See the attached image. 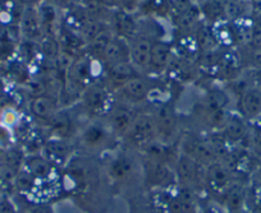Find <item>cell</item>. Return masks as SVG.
<instances>
[{"label": "cell", "mask_w": 261, "mask_h": 213, "mask_svg": "<svg viewBox=\"0 0 261 213\" xmlns=\"http://www.w3.org/2000/svg\"><path fill=\"white\" fill-rule=\"evenodd\" d=\"M156 139L164 144L174 146L180 137L177 112L170 104H159L151 112Z\"/></svg>", "instance_id": "cell-1"}, {"label": "cell", "mask_w": 261, "mask_h": 213, "mask_svg": "<svg viewBox=\"0 0 261 213\" xmlns=\"http://www.w3.org/2000/svg\"><path fill=\"white\" fill-rule=\"evenodd\" d=\"M179 152L191 157L193 161L204 167H207L213 162L219 161L217 154L210 144L207 135L185 133L180 135Z\"/></svg>", "instance_id": "cell-2"}, {"label": "cell", "mask_w": 261, "mask_h": 213, "mask_svg": "<svg viewBox=\"0 0 261 213\" xmlns=\"http://www.w3.org/2000/svg\"><path fill=\"white\" fill-rule=\"evenodd\" d=\"M173 169H174L175 182L178 187L192 189L197 193L199 190H204V177L206 167L201 166L193 161L191 157L179 152V156L174 162Z\"/></svg>", "instance_id": "cell-3"}, {"label": "cell", "mask_w": 261, "mask_h": 213, "mask_svg": "<svg viewBox=\"0 0 261 213\" xmlns=\"http://www.w3.org/2000/svg\"><path fill=\"white\" fill-rule=\"evenodd\" d=\"M112 97L113 94L107 84L92 82L84 89L80 99H81V104L85 112L89 116L97 117L100 115L108 114L113 105L110 101Z\"/></svg>", "instance_id": "cell-4"}, {"label": "cell", "mask_w": 261, "mask_h": 213, "mask_svg": "<svg viewBox=\"0 0 261 213\" xmlns=\"http://www.w3.org/2000/svg\"><path fill=\"white\" fill-rule=\"evenodd\" d=\"M234 181V175L224 162L215 161L205 169L204 190L212 195L214 202H218Z\"/></svg>", "instance_id": "cell-5"}, {"label": "cell", "mask_w": 261, "mask_h": 213, "mask_svg": "<svg viewBox=\"0 0 261 213\" xmlns=\"http://www.w3.org/2000/svg\"><path fill=\"white\" fill-rule=\"evenodd\" d=\"M123 139L127 142L129 146L139 148L141 151L144 147L150 144L156 139V130H155L154 119H152L151 112H137L134 123L130 125L129 130L124 135Z\"/></svg>", "instance_id": "cell-6"}, {"label": "cell", "mask_w": 261, "mask_h": 213, "mask_svg": "<svg viewBox=\"0 0 261 213\" xmlns=\"http://www.w3.org/2000/svg\"><path fill=\"white\" fill-rule=\"evenodd\" d=\"M142 170H144V181L151 189H167L177 185L174 169L172 165L145 159Z\"/></svg>", "instance_id": "cell-7"}, {"label": "cell", "mask_w": 261, "mask_h": 213, "mask_svg": "<svg viewBox=\"0 0 261 213\" xmlns=\"http://www.w3.org/2000/svg\"><path fill=\"white\" fill-rule=\"evenodd\" d=\"M151 89L152 86L149 79L145 78L144 76H139L113 92V97H114V101L136 106L149 99Z\"/></svg>", "instance_id": "cell-8"}, {"label": "cell", "mask_w": 261, "mask_h": 213, "mask_svg": "<svg viewBox=\"0 0 261 213\" xmlns=\"http://www.w3.org/2000/svg\"><path fill=\"white\" fill-rule=\"evenodd\" d=\"M108 127L115 138L123 139L130 125L134 123L137 112L135 106L123 104V102L114 101L112 107L108 111Z\"/></svg>", "instance_id": "cell-9"}, {"label": "cell", "mask_w": 261, "mask_h": 213, "mask_svg": "<svg viewBox=\"0 0 261 213\" xmlns=\"http://www.w3.org/2000/svg\"><path fill=\"white\" fill-rule=\"evenodd\" d=\"M219 132L230 147H245L246 148L251 135V124L241 115L233 111L230 112L227 121Z\"/></svg>", "instance_id": "cell-10"}, {"label": "cell", "mask_w": 261, "mask_h": 213, "mask_svg": "<svg viewBox=\"0 0 261 213\" xmlns=\"http://www.w3.org/2000/svg\"><path fill=\"white\" fill-rule=\"evenodd\" d=\"M92 76V57L89 55H82L72 62L71 67L67 70L65 81L68 87L74 92H80V96L89 84H91Z\"/></svg>", "instance_id": "cell-11"}, {"label": "cell", "mask_w": 261, "mask_h": 213, "mask_svg": "<svg viewBox=\"0 0 261 213\" xmlns=\"http://www.w3.org/2000/svg\"><path fill=\"white\" fill-rule=\"evenodd\" d=\"M128 42H129V62L142 76H145L149 68L154 39L150 35L139 31L136 36L128 40Z\"/></svg>", "instance_id": "cell-12"}, {"label": "cell", "mask_w": 261, "mask_h": 213, "mask_svg": "<svg viewBox=\"0 0 261 213\" xmlns=\"http://www.w3.org/2000/svg\"><path fill=\"white\" fill-rule=\"evenodd\" d=\"M250 187L248 182L236 180L227 192L222 195L218 203L227 213H237L243 209H250Z\"/></svg>", "instance_id": "cell-13"}, {"label": "cell", "mask_w": 261, "mask_h": 213, "mask_svg": "<svg viewBox=\"0 0 261 213\" xmlns=\"http://www.w3.org/2000/svg\"><path fill=\"white\" fill-rule=\"evenodd\" d=\"M173 46L167 41L154 40L146 76H160L169 69L173 62Z\"/></svg>", "instance_id": "cell-14"}, {"label": "cell", "mask_w": 261, "mask_h": 213, "mask_svg": "<svg viewBox=\"0 0 261 213\" xmlns=\"http://www.w3.org/2000/svg\"><path fill=\"white\" fill-rule=\"evenodd\" d=\"M234 105V111L251 124L261 115V89L256 86L250 87L236 100Z\"/></svg>", "instance_id": "cell-15"}, {"label": "cell", "mask_w": 261, "mask_h": 213, "mask_svg": "<svg viewBox=\"0 0 261 213\" xmlns=\"http://www.w3.org/2000/svg\"><path fill=\"white\" fill-rule=\"evenodd\" d=\"M105 68V78H107V86L110 91H117L119 87L127 83L132 78L142 76L139 70L132 65L130 62H120L117 64L108 65Z\"/></svg>", "instance_id": "cell-16"}, {"label": "cell", "mask_w": 261, "mask_h": 213, "mask_svg": "<svg viewBox=\"0 0 261 213\" xmlns=\"http://www.w3.org/2000/svg\"><path fill=\"white\" fill-rule=\"evenodd\" d=\"M19 34L26 41L37 42L41 41L45 36L44 29H42L41 22H40L39 13H37L36 7H26L23 9L19 18Z\"/></svg>", "instance_id": "cell-17"}, {"label": "cell", "mask_w": 261, "mask_h": 213, "mask_svg": "<svg viewBox=\"0 0 261 213\" xmlns=\"http://www.w3.org/2000/svg\"><path fill=\"white\" fill-rule=\"evenodd\" d=\"M109 137H114L108 125L92 123L82 129L81 143L87 149H102L108 144Z\"/></svg>", "instance_id": "cell-18"}, {"label": "cell", "mask_w": 261, "mask_h": 213, "mask_svg": "<svg viewBox=\"0 0 261 213\" xmlns=\"http://www.w3.org/2000/svg\"><path fill=\"white\" fill-rule=\"evenodd\" d=\"M110 27L115 36L123 37L125 40H130L139 34V22L134 13L118 9L113 12V18L110 19Z\"/></svg>", "instance_id": "cell-19"}, {"label": "cell", "mask_w": 261, "mask_h": 213, "mask_svg": "<svg viewBox=\"0 0 261 213\" xmlns=\"http://www.w3.org/2000/svg\"><path fill=\"white\" fill-rule=\"evenodd\" d=\"M99 60L104 64V67L117 64L120 62H129V42L128 40L119 36L113 37L112 41L108 44L102 54L100 55Z\"/></svg>", "instance_id": "cell-20"}, {"label": "cell", "mask_w": 261, "mask_h": 213, "mask_svg": "<svg viewBox=\"0 0 261 213\" xmlns=\"http://www.w3.org/2000/svg\"><path fill=\"white\" fill-rule=\"evenodd\" d=\"M29 110L32 116L41 120V121L47 123L59 111V105H58V101L53 96L39 95V96H35L30 101Z\"/></svg>", "instance_id": "cell-21"}, {"label": "cell", "mask_w": 261, "mask_h": 213, "mask_svg": "<svg viewBox=\"0 0 261 213\" xmlns=\"http://www.w3.org/2000/svg\"><path fill=\"white\" fill-rule=\"evenodd\" d=\"M36 8L45 36L58 37L57 28L59 26V9H58V7L54 3H49V2L42 0Z\"/></svg>", "instance_id": "cell-22"}, {"label": "cell", "mask_w": 261, "mask_h": 213, "mask_svg": "<svg viewBox=\"0 0 261 213\" xmlns=\"http://www.w3.org/2000/svg\"><path fill=\"white\" fill-rule=\"evenodd\" d=\"M253 4L251 0H224V22L236 23L252 16Z\"/></svg>", "instance_id": "cell-23"}, {"label": "cell", "mask_w": 261, "mask_h": 213, "mask_svg": "<svg viewBox=\"0 0 261 213\" xmlns=\"http://www.w3.org/2000/svg\"><path fill=\"white\" fill-rule=\"evenodd\" d=\"M201 11L199 4H192L183 13L175 16V27L182 34H193L197 27L202 23Z\"/></svg>", "instance_id": "cell-24"}, {"label": "cell", "mask_w": 261, "mask_h": 213, "mask_svg": "<svg viewBox=\"0 0 261 213\" xmlns=\"http://www.w3.org/2000/svg\"><path fill=\"white\" fill-rule=\"evenodd\" d=\"M136 166L132 157L118 156L112 161L109 166V174L115 182H124L134 177Z\"/></svg>", "instance_id": "cell-25"}, {"label": "cell", "mask_w": 261, "mask_h": 213, "mask_svg": "<svg viewBox=\"0 0 261 213\" xmlns=\"http://www.w3.org/2000/svg\"><path fill=\"white\" fill-rule=\"evenodd\" d=\"M243 70H261V45L236 47Z\"/></svg>", "instance_id": "cell-26"}, {"label": "cell", "mask_w": 261, "mask_h": 213, "mask_svg": "<svg viewBox=\"0 0 261 213\" xmlns=\"http://www.w3.org/2000/svg\"><path fill=\"white\" fill-rule=\"evenodd\" d=\"M199 7L205 23L214 26L224 22V0H204Z\"/></svg>", "instance_id": "cell-27"}, {"label": "cell", "mask_w": 261, "mask_h": 213, "mask_svg": "<svg viewBox=\"0 0 261 213\" xmlns=\"http://www.w3.org/2000/svg\"><path fill=\"white\" fill-rule=\"evenodd\" d=\"M42 156L54 167L63 166V165L67 164V160H68V147L64 143V140H62L60 138H58L57 140H50L49 143L45 146Z\"/></svg>", "instance_id": "cell-28"}, {"label": "cell", "mask_w": 261, "mask_h": 213, "mask_svg": "<svg viewBox=\"0 0 261 213\" xmlns=\"http://www.w3.org/2000/svg\"><path fill=\"white\" fill-rule=\"evenodd\" d=\"M24 166H26V172L34 177V180L47 179L54 170V166L44 156L29 157L24 162Z\"/></svg>", "instance_id": "cell-29"}, {"label": "cell", "mask_w": 261, "mask_h": 213, "mask_svg": "<svg viewBox=\"0 0 261 213\" xmlns=\"http://www.w3.org/2000/svg\"><path fill=\"white\" fill-rule=\"evenodd\" d=\"M114 36L115 35H114V32H113L112 27H110V28L104 29L101 34L97 35L95 39H92L91 41L86 45L87 55H89V56H91L92 59L99 60L100 55L102 54V51L105 50V47L108 46V44L112 41V39Z\"/></svg>", "instance_id": "cell-30"}, {"label": "cell", "mask_w": 261, "mask_h": 213, "mask_svg": "<svg viewBox=\"0 0 261 213\" xmlns=\"http://www.w3.org/2000/svg\"><path fill=\"white\" fill-rule=\"evenodd\" d=\"M49 127L51 128L53 132L55 133L58 138L62 139L63 137L68 135V132L72 128V120L69 117V115H67L63 111H58L51 119L47 121Z\"/></svg>", "instance_id": "cell-31"}, {"label": "cell", "mask_w": 261, "mask_h": 213, "mask_svg": "<svg viewBox=\"0 0 261 213\" xmlns=\"http://www.w3.org/2000/svg\"><path fill=\"white\" fill-rule=\"evenodd\" d=\"M39 47L42 55L50 62H55L62 52V45L55 36H44L39 42Z\"/></svg>", "instance_id": "cell-32"}, {"label": "cell", "mask_w": 261, "mask_h": 213, "mask_svg": "<svg viewBox=\"0 0 261 213\" xmlns=\"http://www.w3.org/2000/svg\"><path fill=\"white\" fill-rule=\"evenodd\" d=\"M246 148H247V151L250 152V155L253 157L255 161L261 160V132H256V130L251 129L250 139H248Z\"/></svg>", "instance_id": "cell-33"}, {"label": "cell", "mask_w": 261, "mask_h": 213, "mask_svg": "<svg viewBox=\"0 0 261 213\" xmlns=\"http://www.w3.org/2000/svg\"><path fill=\"white\" fill-rule=\"evenodd\" d=\"M248 187L251 190L257 193L261 192V160L256 161L253 165V169L248 177Z\"/></svg>", "instance_id": "cell-34"}, {"label": "cell", "mask_w": 261, "mask_h": 213, "mask_svg": "<svg viewBox=\"0 0 261 213\" xmlns=\"http://www.w3.org/2000/svg\"><path fill=\"white\" fill-rule=\"evenodd\" d=\"M0 213H18V208L8 195H0Z\"/></svg>", "instance_id": "cell-35"}, {"label": "cell", "mask_w": 261, "mask_h": 213, "mask_svg": "<svg viewBox=\"0 0 261 213\" xmlns=\"http://www.w3.org/2000/svg\"><path fill=\"white\" fill-rule=\"evenodd\" d=\"M144 0H120V8L122 11L128 12V13H136L141 7Z\"/></svg>", "instance_id": "cell-36"}, {"label": "cell", "mask_w": 261, "mask_h": 213, "mask_svg": "<svg viewBox=\"0 0 261 213\" xmlns=\"http://www.w3.org/2000/svg\"><path fill=\"white\" fill-rule=\"evenodd\" d=\"M101 8L107 11L115 12L120 8V0H95Z\"/></svg>", "instance_id": "cell-37"}, {"label": "cell", "mask_w": 261, "mask_h": 213, "mask_svg": "<svg viewBox=\"0 0 261 213\" xmlns=\"http://www.w3.org/2000/svg\"><path fill=\"white\" fill-rule=\"evenodd\" d=\"M24 213H55L53 205L49 204H36L30 207Z\"/></svg>", "instance_id": "cell-38"}, {"label": "cell", "mask_w": 261, "mask_h": 213, "mask_svg": "<svg viewBox=\"0 0 261 213\" xmlns=\"http://www.w3.org/2000/svg\"><path fill=\"white\" fill-rule=\"evenodd\" d=\"M197 213H227V212H225V209L219 204V203L213 202L212 204L204 207L201 210H199Z\"/></svg>", "instance_id": "cell-39"}, {"label": "cell", "mask_w": 261, "mask_h": 213, "mask_svg": "<svg viewBox=\"0 0 261 213\" xmlns=\"http://www.w3.org/2000/svg\"><path fill=\"white\" fill-rule=\"evenodd\" d=\"M6 142H9V132L7 129V127L0 125V144L3 146Z\"/></svg>", "instance_id": "cell-40"}, {"label": "cell", "mask_w": 261, "mask_h": 213, "mask_svg": "<svg viewBox=\"0 0 261 213\" xmlns=\"http://www.w3.org/2000/svg\"><path fill=\"white\" fill-rule=\"evenodd\" d=\"M18 2L26 8V7H37L42 0H18Z\"/></svg>", "instance_id": "cell-41"}, {"label": "cell", "mask_w": 261, "mask_h": 213, "mask_svg": "<svg viewBox=\"0 0 261 213\" xmlns=\"http://www.w3.org/2000/svg\"><path fill=\"white\" fill-rule=\"evenodd\" d=\"M252 76H253V82H255V86L258 87L261 89V70H252Z\"/></svg>", "instance_id": "cell-42"}, {"label": "cell", "mask_w": 261, "mask_h": 213, "mask_svg": "<svg viewBox=\"0 0 261 213\" xmlns=\"http://www.w3.org/2000/svg\"><path fill=\"white\" fill-rule=\"evenodd\" d=\"M251 129L256 132H261V115H258L252 123H251Z\"/></svg>", "instance_id": "cell-43"}, {"label": "cell", "mask_w": 261, "mask_h": 213, "mask_svg": "<svg viewBox=\"0 0 261 213\" xmlns=\"http://www.w3.org/2000/svg\"><path fill=\"white\" fill-rule=\"evenodd\" d=\"M192 2L195 4H200V3H201V2H204V0H192Z\"/></svg>", "instance_id": "cell-44"}, {"label": "cell", "mask_w": 261, "mask_h": 213, "mask_svg": "<svg viewBox=\"0 0 261 213\" xmlns=\"http://www.w3.org/2000/svg\"><path fill=\"white\" fill-rule=\"evenodd\" d=\"M260 8H261V7H260Z\"/></svg>", "instance_id": "cell-45"}]
</instances>
